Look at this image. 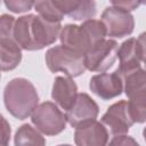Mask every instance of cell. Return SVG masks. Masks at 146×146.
Segmentation results:
<instances>
[{
  "label": "cell",
  "mask_w": 146,
  "mask_h": 146,
  "mask_svg": "<svg viewBox=\"0 0 146 146\" xmlns=\"http://www.w3.org/2000/svg\"><path fill=\"white\" fill-rule=\"evenodd\" d=\"M60 32V23H52L39 15L22 16L15 21L13 39L19 48L39 50L51 44Z\"/></svg>",
  "instance_id": "cell-1"
},
{
  "label": "cell",
  "mask_w": 146,
  "mask_h": 146,
  "mask_svg": "<svg viewBox=\"0 0 146 146\" xmlns=\"http://www.w3.org/2000/svg\"><path fill=\"white\" fill-rule=\"evenodd\" d=\"M106 30L104 24L97 19H88L81 26L68 24L60 32V41L63 47L84 56L96 43L104 40Z\"/></svg>",
  "instance_id": "cell-2"
},
{
  "label": "cell",
  "mask_w": 146,
  "mask_h": 146,
  "mask_svg": "<svg viewBox=\"0 0 146 146\" xmlns=\"http://www.w3.org/2000/svg\"><path fill=\"white\" fill-rule=\"evenodd\" d=\"M3 102L6 108L13 116L24 120L38 106L39 96L32 82L23 78H16L5 87Z\"/></svg>",
  "instance_id": "cell-3"
},
{
  "label": "cell",
  "mask_w": 146,
  "mask_h": 146,
  "mask_svg": "<svg viewBox=\"0 0 146 146\" xmlns=\"http://www.w3.org/2000/svg\"><path fill=\"white\" fill-rule=\"evenodd\" d=\"M46 64L51 72H63L68 78L79 76L86 71L83 56L63 46L52 47L47 51Z\"/></svg>",
  "instance_id": "cell-4"
},
{
  "label": "cell",
  "mask_w": 146,
  "mask_h": 146,
  "mask_svg": "<svg viewBox=\"0 0 146 146\" xmlns=\"http://www.w3.org/2000/svg\"><path fill=\"white\" fill-rule=\"evenodd\" d=\"M116 56L119 57L120 65L115 70V73L120 76L139 70L145 56V34L143 33L137 39L130 38L124 41L117 48Z\"/></svg>",
  "instance_id": "cell-5"
},
{
  "label": "cell",
  "mask_w": 146,
  "mask_h": 146,
  "mask_svg": "<svg viewBox=\"0 0 146 146\" xmlns=\"http://www.w3.org/2000/svg\"><path fill=\"white\" fill-rule=\"evenodd\" d=\"M33 124L43 133L54 136L65 129V114L51 102L42 103L32 112Z\"/></svg>",
  "instance_id": "cell-6"
},
{
  "label": "cell",
  "mask_w": 146,
  "mask_h": 146,
  "mask_svg": "<svg viewBox=\"0 0 146 146\" xmlns=\"http://www.w3.org/2000/svg\"><path fill=\"white\" fill-rule=\"evenodd\" d=\"M117 48L115 40L99 41L83 56L86 68L92 72H105L115 63Z\"/></svg>",
  "instance_id": "cell-7"
},
{
  "label": "cell",
  "mask_w": 146,
  "mask_h": 146,
  "mask_svg": "<svg viewBox=\"0 0 146 146\" xmlns=\"http://www.w3.org/2000/svg\"><path fill=\"white\" fill-rule=\"evenodd\" d=\"M100 22L104 24L106 34L115 38H123L129 35L133 31L135 21L132 15L129 11L115 8L107 7L103 14Z\"/></svg>",
  "instance_id": "cell-8"
},
{
  "label": "cell",
  "mask_w": 146,
  "mask_h": 146,
  "mask_svg": "<svg viewBox=\"0 0 146 146\" xmlns=\"http://www.w3.org/2000/svg\"><path fill=\"white\" fill-rule=\"evenodd\" d=\"M98 115V106L87 94H78L76 99L72 107L66 111V121L73 128H80L87 125L94 121Z\"/></svg>",
  "instance_id": "cell-9"
},
{
  "label": "cell",
  "mask_w": 146,
  "mask_h": 146,
  "mask_svg": "<svg viewBox=\"0 0 146 146\" xmlns=\"http://www.w3.org/2000/svg\"><path fill=\"white\" fill-rule=\"evenodd\" d=\"M102 124L106 125L112 135L119 136L128 132L133 121L130 116L128 103L125 100L117 102L107 108L102 117Z\"/></svg>",
  "instance_id": "cell-10"
},
{
  "label": "cell",
  "mask_w": 146,
  "mask_h": 146,
  "mask_svg": "<svg viewBox=\"0 0 146 146\" xmlns=\"http://www.w3.org/2000/svg\"><path fill=\"white\" fill-rule=\"evenodd\" d=\"M90 90L103 99H111L119 96L123 89V82L119 74L100 73L94 75L89 83Z\"/></svg>",
  "instance_id": "cell-11"
},
{
  "label": "cell",
  "mask_w": 146,
  "mask_h": 146,
  "mask_svg": "<svg viewBox=\"0 0 146 146\" xmlns=\"http://www.w3.org/2000/svg\"><path fill=\"white\" fill-rule=\"evenodd\" d=\"M74 140L76 146H106L108 133L106 128L99 122H91L75 129Z\"/></svg>",
  "instance_id": "cell-12"
},
{
  "label": "cell",
  "mask_w": 146,
  "mask_h": 146,
  "mask_svg": "<svg viewBox=\"0 0 146 146\" xmlns=\"http://www.w3.org/2000/svg\"><path fill=\"white\" fill-rule=\"evenodd\" d=\"M76 84L68 76H57L52 84L51 96L54 100L65 111L70 110L78 96Z\"/></svg>",
  "instance_id": "cell-13"
},
{
  "label": "cell",
  "mask_w": 146,
  "mask_h": 146,
  "mask_svg": "<svg viewBox=\"0 0 146 146\" xmlns=\"http://www.w3.org/2000/svg\"><path fill=\"white\" fill-rule=\"evenodd\" d=\"M54 3L63 15H67L75 21H88L96 15L94 1H54Z\"/></svg>",
  "instance_id": "cell-14"
},
{
  "label": "cell",
  "mask_w": 146,
  "mask_h": 146,
  "mask_svg": "<svg viewBox=\"0 0 146 146\" xmlns=\"http://www.w3.org/2000/svg\"><path fill=\"white\" fill-rule=\"evenodd\" d=\"M22 59L19 46L13 38H0V71L14 70Z\"/></svg>",
  "instance_id": "cell-15"
},
{
  "label": "cell",
  "mask_w": 146,
  "mask_h": 146,
  "mask_svg": "<svg viewBox=\"0 0 146 146\" xmlns=\"http://www.w3.org/2000/svg\"><path fill=\"white\" fill-rule=\"evenodd\" d=\"M121 79L124 83V90L129 100L146 98V75L144 70L139 68L121 76Z\"/></svg>",
  "instance_id": "cell-16"
},
{
  "label": "cell",
  "mask_w": 146,
  "mask_h": 146,
  "mask_svg": "<svg viewBox=\"0 0 146 146\" xmlns=\"http://www.w3.org/2000/svg\"><path fill=\"white\" fill-rule=\"evenodd\" d=\"M15 146H46V140L36 129L23 124L15 135Z\"/></svg>",
  "instance_id": "cell-17"
},
{
  "label": "cell",
  "mask_w": 146,
  "mask_h": 146,
  "mask_svg": "<svg viewBox=\"0 0 146 146\" xmlns=\"http://www.w3.org/2000/svg\"><path fill=\"white\" fill-rule=\"evenodd\" d=\"M34 8L39 13V16L48 22L60 23L64 15L55 6L54 1H38L34 2Z\"/></svg>",
  "instance_id": "cell-18"
},
{
  "label": "cell",
  "mask_w": 146,
  "mask_h": 146,
  "mask_svg": "<svg viewBox=\"0 0 146 146\" xmlns=\"http://www.w3.org/2000/svg\"><path fill=\"white\" fill-rule=\"evenodd\" d=\"M15 19L13 16L3 14L0 16V38H13Z\"/></svg>",
  "instance_id": "cell-19"
},
{
  "label": "cell",
  "mask_w": 146,
  "mask_h": 146,
  "mask_svg": "<svg viewBox=\"0 0 146 146\" xmlns=\"http://www.w3.org/2000/svg\"><path fill=\"white\" fill-rule=\"evenodd\" d=\"M5 5L9 10L14 13H24V11L30 10L34 6V2L32 1H5Z\"/></svg>",
  "instance_id": "cell-20"
},
{
  "label": "cell",
  "mask_w": 146,
  "mask_h": 146,
  "mask_svg": "<svg viewBox=\"0 0 146 146\" xmlns=\"http://www.w3.org/2000/svg\"><path fill=\"white\" fill-rule=\"evenodd\" d=\"M10 139V125L0 114V146H8Z\"/></svg>",
  "instance_id": "cell-21"
},
{
  "label": "cell",
  "mask_w": 146,
  "mask_h": 146,
  "mask_svg": "<svg viewBox=\"0 0 146 146\" xmlns=\"http://www.w3.org/2000/svg\"><path fill=\"white\" fill-rule=\"evenodd\" d=\"M108 146H139V144L130 136L119 135V136L113 137Z\"/></svg>",
  "instance_id": "cell-22"
},
{
  "label": "cell",
  "mask_w": 146,
  "mask_h": 146,
  "mask_svg": "<svg viewBox=\"0 0 146 146\" xmlns=\"http://www.w3.org/2000/svg\"><path fill=\"white\" fill-rule=\"evenodd\" d=\"M140 5V2L138 1H112V6L125 11H130L136 9L138 6Z\"/></svg>",
  "instance_id": "cell-23"
},
{
  "label": "cell",
  "mask_w": 146,
  "mask_h": 146,
  "mask_svg": "<svg viewBox=\"0 0 146 146\" xmlns=\"http://www.w3.org/2000/svg\"><path fill=\"white\" fill-rule=\"evenodd\" d=\"M58 146H71V145H68V144H63V145H58Z\"/></svg>",
  "instance_id": "cell-24"
},
{
  "label": "cell",
  "mask_w": 146,
  "mask_h": 146,
  "mask_svg": "<svg viewBox=\"0 0 146 146\" xmlns=\"http://www.w3.org/2000/svg\"><path fill=\"white\" fill-rule=\"evenodd\" d=\"M0 76H1V73H0Z\"/></svg>",
  "instance_id": "cell-25"
}]
</instances>
